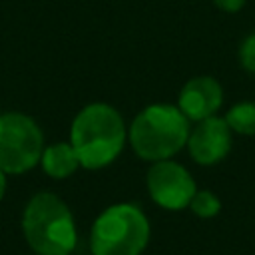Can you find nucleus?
Here are the masks:
<instances>
[{"label": "nucleus", "mask_w": 255, "mask_h": 255, "mask_svg": "<svg viewBox=\"0 0 255 255\" xmlns=\"http://www.w3.org/2000/svg\"><path fill=\"white\" fill-rule=\"evenodd\" d=\"M70 143L76 149L82 167H106L124 149V120L118 110L108 104H90L82 108L74 118L70 129Z\"/></svg>", "instance_id": "f257e3e1"}, {"label": "nucleus", "mask_w": 255, "mask_h": 255, "mask_svg": "<svg viewBox=\"0 0 255 255\" xmlns=\"http://www.w3.org/2000/svg\"><path fill=\"white\" fill-rule=\"evenodd\" d=\"M22 231L36 255H72L78 233L70 207L50 191L36 193L24 213Z\"/></svg>", "instance_id": "f03ea898"}, {"label": "nucleus", "mask_w": 255, "mask_h": 255, "mask_svg": "<svg viewBox=\"0 0 255 255\" xmlns=\"http://www.w3.org/2000/svg\"><path fill=\"white\" fill-rule=\"evenodd\" d=\"M189 131V120L177 106L153 104L133 118L129 143L141 159L161 161L175 155L187 143Z\"/></svg>", "instance_id": "7ed1b4c3"}, {"label": "nucleus", "mask_w": 255, "mask_h": 255, "mask_svg": "<svg viewBox=\"0 0 255 255\" xmlns=\"http://www.w3.org/2000/svg\"><path fill=\"white\" fill-rule=\"evenodd\" d=\"M149 241V221L133 203L104 209L92 225V255H139Z\"/></svg>", "instance_id": "20e7f679"}, {"label": "nucleus", "mask_w": 255, "mask_h": 255, "mask_svg": "<svg viewBox=\"0 0 255 255\" xmlns=\"http://www.w3.org/2000/svg\"><path fill=\"white\" fill-rule=\"evenodd\" d=\"M44 135L40 126L26 114L8 112L0 116V169L24 173L40 163Z\"/></svg>", "instance_id": "39448f33"}, {"label": "nucleus", "mask_w": 255, "mask_h": 255, "mask_svg": "<svg viewBox=\"0 0 255 255\" xmlns=\"http://www.w3.org/2000/svg\"><path fill=\"white\" fill-rule=\"evenodd\" d=\"M147 191L157 205L165 209H183L189 207L197 189L193 177L183 165L171 159H161L153 161L147 171Z\"/></svg>", "instance_id": "423d86ee"}, {"label": "nucleus", "mask_w": 255, "mask_h": 255, "mask_svg": "<svg viewBox=\"0 0 255 255\" xmlns=\"http://www.w3.org/2000/svg\"><path fill=\"white\" fill-rule=\"evenodd\" d=\"M185 145L199 165L219 163L231 149V128L225 118H205L189 131Z\"/></svg>", "instance_id": "0eeeda50"}, {"label": "nucleus", "mask_w": 255, "mask_h": 255, "mask_svg": "<svg viewBox=\"0 0 255 255\" xmlns=\"http://www.w3.org/2000/svg\"><path fill=\"white\" fill-rule=\"evenodd\" d=\"M223 102V90L219 82L211 76L191 78L179 92L177 108L189 122H201L205 118L215 116Z\"/></svg>", "instance_id": "6e6552de"}, {"label": "nucleus", "mask_w": 255, "mask_h": 255, "mask_svg": "<svg viewBox=\"0 0 255 255\" xmlns=\"http://www.w3.org/2000/svg\"><path fill=\"white\" fill-rule=\"evenodd\" d=\"M40 163H42V169L54 179L70 177L80 167V159L76 155V149L72 147V143H64V141L44 147Z\"/></svg>", "instance_id": "1a4fd4ad"}, {"label": "nucleus", "mask_w": 255, "mask_h": 255, "mask_svg": "<svg viewBox=\"0 0 255 255\" xmlns=\"http://www.w3.org/2000/svg\"><path fill=\"white\" fill-rule=\"evenodd\" d=\"M227 126L231 131H237L241 135H255V104L241 102L233 106L225 116Z\"/></svg>", "instance_id": "9d476101"}, {"label": "nucleus", "mask_w": 255, "mask_h": 255, "mask_svg": "<svg viewBox=\"0 0 255 255\" xmlns=\"http://www.w3.org/2000/svg\"><path fill=\"white\" fill-rule=\"evenodd\" d=\"M189 207L191 211L197 215V217H203V219H209V217H215L221 209V201L217 199L215 193L203 189V191H195V195L191 197L189 201Z\"/></svg>", "instance_id": "9b49d317"}, {"label": "nucleus", "mask_w": 255, "mask_h": 255, "mask_svg": "<svg viewBox=\"0 0 255 255\" xmlns=\"http://www.w3.org/2000/svg\"><path fill=\"white\" fill-rule=\"evenodd\" d=\"M239 60L247 72L255 74V34H251L243 40V44L239 48Z\"/></svg>", "instance_id": "f8f14e48"}, {"label": "nucleus", "mask_w": 255, "mask_h": 255, "mask_svg": "<svg viewBox=\"0 0 255 255\" xmlns=\"http://www.w3.org/2000/svg\"><path fill=\"white\" fill-rule=\"evenodd\" d=\"M217 4V8H221L223 12H237L239 8H243L245 0H213Z\"/></svg>", "instance_id": "ddd939ff"}, {"label": "nucleus", "mask_w": 255, "mask_h": 255, "mask_svg": "<svg viewBox=\"0 0 255 255\" xmlns=\"http://www.w3.org/2000/svg\"><path fill=\"white\" fill-rule=\"evenodd\" d=\"M4 193H6V173L0 169V199L4 197Z\"/></svg>", "instance_id": "4468645a"}, {"label": "nucleus", "mask_w": 255, "mask_h": 255, "mask_svg": "<svg viewBox=\"0 0 255 255\" xmlns=\"http://www.w3.org/2000/svg\"><path fill=\"white\" fill-rule=\"evenodd\" d=\"M34 255H36V253H34Z\"/></svg>", "instance_id": "2eb2a0df"}]
</instances>
